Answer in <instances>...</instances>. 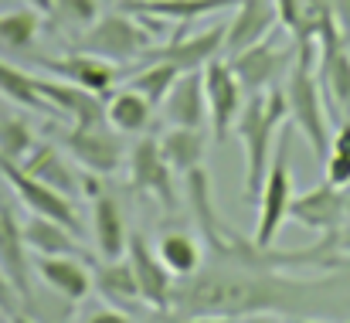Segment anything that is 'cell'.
<instances>
[{
  "instance_id": "cell-1",
  "label": "cell",
  "mask_w": 350,
  "mask_h": 323,
  "mask_svg": "<svg viewBox=\"0 0 350 323\" xmlns=\"http://www.w3.org/2000/svg\"><path fill=\"white\" fill-rule=\"evenodd\" d=\"M337 313L350 310L347 283L337 279H289L272 266H238V262H211L194 276L177 279L170 317L191 313H218V317H245V313Z\"/></svg>"
},
{
  "instance_id": "cell-2",
  "label": "cell",
  "mask_w": 350,
  "mask_h": 323,
  "mask_svg": "<svg viewBox=\"0 0 350 323\" xmlns=\"http://www.w3.org/2000/svg\"><path fill=\"white\" fill-rule=\"evenodd\" d=\"M289 119V106H286V89L272 86L262 92L245 96V106L234 119V136L245 146V198H258L272 153H275V140L282 133Z\"/></svg>"
},
{
  "instance_id": "cell-3",
  "label": "cell",
  "mask_w": 350,
  "mask_h": 323,
  "mask_svg": "<svg viewBox=\"0 0 350 323\" xmlns=\"http://www.w3.org/2000/svg\"><path fill=\"white\" fill-rule=\"evenodd\" d=\"M320 44L310 41H296V58L289 65L286 75V106L293 126L303 133V140L310 143V150L317 153L320 164H327L330 157V119H327V96L320 86Z\"/></svg>"
},
{
  "instance_id": "cell-4",
  "label": "cell",
  "mask_w": 350,
  "mask_h": 323,
  "mask_svg": "<svg viewBox=\"0 0 350 323\" xmlns=\"http://www.w3.org/2000/svg\"><path fill=\"white\" fill-rule=\"evenodd\" d=\"M289 140H293V122L282 126L279 140H275V153L265 174V184L258 191V221H255V235L252 242L269 248L275 245V235L282 231L289 205H293V170H289Z\"/></svg>"
},
{
  "instance_id": "cell-5",
  "label": "cell",
  "mask_w": 350,
  "mask_h": 323,
  "mask_svg": "<svg viewBox=\"0 0 350 323\" xmlns=\"http://www.w3.org/2000/svg\"><path fill=\"white\" fill-rule=\"evenodd\" d=\"M153 31L129 10H109V14H99V21L79 38V48L82 51H92V55H103L116 65H129V62H139L150 48H153Z\"/></svg>"
},
{
  "instance_id": "cell-6",
  "label": "cell",
  "mask_w": 350,
  "mask_h": 323,
  "mask_svg": "<svg viewBox=\"0 0 350 323\" xmlns=\"http://www.w3.org/2000/svg\"><path fill=\"white\" fill-rule=\"evenodd\" d=\"M126 164H129V188L136 194H146L153 198L167 215H177L180 211V194H177V184H174V167L167 164L163 150H160V140L153 136H139L129 153H126Z\"/></svg>"
},
{
  "instance_id": "cell-7",
  "label": "cell",
  "mask_w": 350,
  "mask_h": 323,
  "mask_svg": "<svg viewBox=\"0 0 350 323\" xmlns=\"http://www.w3.org/2000/svg\"><path fill=\"white\" fill-rule=\"evenodd\" d=\"M293 58H296V41L286 48V44L275 41V34H269V38H262L258 44H252V48L232 55L228 65H232V72L238 75L245 96H252V92L272 89L282 75H289Z\"/></svg>"
},
{
  "instance_id": "cell-8",
  "label": "cell",
  "mask_w": 350,
  "mask_h": 323,
  "mask_svg": "<svg viewBox=\"0 0 350 323\" xmlns=\"http://www.w3.org/2000/svg\"><path fill=\"white\" fill-rule=\"evenodd\" d=\"M126 259L133 266V276H136V286H139V300L157 310V313H170V303H174V272L163 266V259L150 248L146 235L143 231H129V242H126Z\"/></svg>"
},
{
  "instance_id": "cell-9",
  "label": "cell",
  "mask_w": 350,
  "mask_h": 323,
  "mask_svg": "<svg viewBox=\"0 0 350 323\" xmlns=\"http://www.w3.org/2000/svg\"><path fill=\"white\" fill-rule=\"evenodd\" d=\"M204 96H208V126L218 143H225L234 129V119L245 106V89L232 72L228 58H215L204 65Z\"/></svg>"
},
{
  "instance_id": "cell-10",
  "label": "cell",
  "mask_w": 350,
  "mask_h": 323,
  "mask_svg": "<svg viewBox=\"0 0 350 323\" xmlns=\"http://www.w3.org/2000/svg\"><path fill=\"white\" fill-rule=\"evenodd\" d=\"M62 143L96 177L113 174L119 164L126 160V143L119 140V133L109 122H99V126H68L62 133Z\"/></svg>"
},
{
  "instance_id": "cell-11",
  "label": "cell",
  "mask_w": 350,
  "mask_h": 323,
  "mask_svg": "<svg viewBox=\"0 0 350 323\" xmlns=\"http://www.w3.org/2000/svg\"><path fill=\"white\" fill-rule=\"evenodd\" d=\"M184 27L187 24H180V31L167 44H153L143 55V62H167V65H177L180 72H194L225 55V27L221 24H211L208 31H194V34H184Z\"/></svg>"
},
{
  "instance_id": "cell-12",
  "label": "cell",
  "mask_w": 350,
  "mask_h": 323,
  "mask_svg": "<svg viewBox=\"0 0 350 323\" xmlns=\"http://www.w3.org/2000/svg\"><path fill=\"white\" fill-rule=\"evenodd\" d=\"M347 201L350 198L344 194V188H334L330 181H323V184L310 188L306 194L293 198L289 218H293L296 224L317 231V235H330V231H340L344 221L350 218Z\"/></svg>"
},
{
  "instance_id": "cell-13",
  "label": "cell",
  "mask_w": 350,
  "mask_h": 323,
  "mask_svg": "<svg viewBox=\"0 0 350 323\" xmlns=\"http://www.w3.org/2000/svg\"><path fill=\"white\" fill-rule=\"evenodd\" d=\"M38 65H44L48 72H55L58 79L72 82V86H82L96 96H113L119 82V65L103 58V55H92V51H68L62 58H38Z\"/></svg>"
},
{
  "instance_id": "cell-14",
  "label": "cell",
  "mask_w": 350,
  "mask_h": 323,
  "mask_svg": "<svg viewBox=\"0 0 350 323\" xmlns=\"http://www.w3.org/2000/svg\"><path fill=\"white\" fill-rule=\"evenodd\" d=\"M0 269L10 279V286L17 289L24 307H34V293H31V255H27V242H24V224H17L14 211L0 201Z\"/></svg>"
},
{
  "instance_id": "cell-15",
  "label": "cell",
  "mask_w": 350,
  "mask_h": 323,
  "mask_svg": "<svg viewBox=\"0 0 350 323\" xmlns=\"http://www.w3.org/2000/svg\"><path fill=\"white\" fill-rule=\"evenodd\" d=\"M279 24V7L275 0H238L234 3V17L225 27V58H232L238 51L258 44L262 38H269Z\"/></svg>"
},
{
  "instance_id": "cell-16",
  "label": "cell",
  "mask_w": 350,
  "mask_h": 323,
  "mask_svg": "<svg viewBox=\"0 0 350 323\" xmlns=\"http://www.w3.org/2000/svg\"><path fill=\"white\" fill-rule=\"evenodd\" d=\"M38 89L41 96L51 103V109L65 119H72V126H99V122H109L106 119V99L82 89V86H72L65 79H38Z\"/></svg>"
},
{
  "instance_id": "cell-17",
  "label": "cell",
  "mask_w": 350,
  "mask_h": 323,
  "mask_svg": "<svg viewBox=\"0 0 350 323\" xmlns=\"http://www.w3.org/2000/svg\"><path fill=\"white\" fill-rule=\"evenodd\" d=\"M163 116L170 126L204 129L208 126V96H204V68L180 72L174 89L163 99Z\"/></svg>"
},
{
  "instance_id": "cell-18",
  "label": "cell",
  "mask_w": 350,
  "mask_h": 323,
  "mask_svg": "<svg viewBox=\"0 0 350 323\" xmlns=\"http://www.w3.org/2000/svg\"><path fill=\"white\" fill-rule=\"evenodd\" d=\"M85 262L79 255H38L34 259V269H38L41 283L51 293L65 296L68 303H82L92 293V286H96L92 283V269Z\"/></svg>"
},
{
  "instance_id": "cell-19",
  "label": "cell",
  "mask_w": 350,
  "mask_h": 323,
  "mask_svg": "<svg viewBox=\"0 0 350 323\" xmlns=\"http://www.w3.org/2000/svg\"><path fill=\"white\" fill-rule=\"evenodd\" d=\"M21 167H24L31 177H38L41 184L62 191V194L72 198V201L85 194V181H79L75 167L62 157V150H58L55 143H34L31 153L21 160Z\"/></svg>"
},
{
  "instance_id": "cell-20",
  "label": "cell",
  "mask_w": 350,
  "mask_h": 323,
  "mask_svg": "<svg viewBox=\"0 0 350 323\" xmlns=\"http://www.w3.org/2000/svg\"><path fill=\"white\" fill-rule=\"evenodd\" d=\"M24 242L27 248H34L38 255H85V245H82V235H75L68 224H62L58 218H48V215H34L24 221Z\"/></svg>"
},
{
  "instance_id": "cell-21",
  "label": "cell",
  "mask_w": 350,
  "mask_h": 323,
  "mask_svg": "<svg viewBox=\"0 0 350 323\" xmlns=\"http://www.w3.org/2000/svg\"><path fill=\"white\" fill-rule=\"evenodd\" d=\"M238 0H119L122 10L136 14V17H146V21H177V24H191L204 14H215V10H228Z\"/></svg>"
},
{
  "instance_id": "cell-22",
  "label": "cell",
  "mask_w": 350,
  "mask_h": 323,
  "mask_svg": "<svg viewBox=\"0 0 350 323\" xmlns=\"http://www.w3.org/2000/svg\"><path fill=\"white\" fill-rule=\"evenodd\" d=\"M92 231H96V248L103 259H119L126 255V242H129V228L122 208L113 194L96 191L92 194Z\"/></svg>"
},
{
  "instance_id": "cell-23",
  "label": "cell",
  "mask_w": 350,
  "mask_h": 323,
  "mask_svg": "<svg viewBox=\"0 0 350 323\" xmlns=\"http://www.w3.org/2000/svg\"><path fill=\"white\" fill-rule=\"evenodd\" d=\"M279 7V27L293 34V41H317L323 27L334 24L327 0H275Z\"/></svg>"
},
{
  "instance_id": "cell-24",
  "label": "cell",
  "mask_w": 350,
  "mask_h": 323,
  "mask_svg": "<svg viewBox=\"0 0 350 323\" xmlns=\"http://www.w3.org/2000/svg\"><path fill=\"white\" fill-rule=\"evenodd\" d=\"M92 283L96 289L119 310H129L133 303H143L139 300V286H136V276H133V266L126 255L119 259H103L92 266Z\"/></svg>"
},
{
  "instance_id": "cell-25",
  "label": "cell",
  "mask_w": 350,
  "mask_h": 323,
  "mask_svg": "<svg viewBox=\"0 0 350 323\" xmlns=\"http://www.w3.org/2000/svg\"><path fill=\"white\" fill-rule=\"evenodd\" d=\"M320 86L327 96V106L350 116V48L334 44L320 48Z\"/></svg>"
},
{
  "instance_id": "cell-26",
  "label": "cell",
  "mask_w": 350,
  "mask_h": 323,
  "mask_svg": "<svg viewBox=\"0 0 350 323\" xmlns=\"http://www.w3.org/2000/svg\"><path fill=\"white\" fill-rule=\"evenodd\" d=\"M106 119L122 136H139V133H146V126L153 119V106H150V99L143 92L122 86V89H116V96H109V103H106Z\"/></svg>"
},
{
  "instance_id": "cell-27",
  "label": "cell",
  "mask_w": 350,
  "mask_h": 323,
  "mask_svg": "<svg viewBox=\"0 0 350 323\" xmlns=\"http://www.w3.org/2000/svg\"><path fill=\"white\" fill-rule=\"evenodd\" d=\"M160 150L167 157V164L174 167V174H191L194 167L204 164V129H187V126H170L160 136Z\"/></svg>"
},
{
  "instance_id": "cell-28",
  "label": "cell",
  "mask_w": 350,
  "mask_h": 323,
  "mask_svg": "<svg viewBox=\"0 0 350 323\" xmlns=\"http://www.w3.org/2000/svg\"><path fill=\"white\" fill-rule=\"evenodd\" d=\"M0 96L10 99L14 106H21V109H31V112H41V116H58L51 109V103L41 96L38 79L27 75V72H21L17 65L3 62V58H0Z\"/></svg>"
},
{
  "instance_id": "cell-29",
  "label": "cell",
  "mask_w": 350,
  "mask_h": 323,
  "mask_svg": "<svg viewBox=\"0 0 350 323\" xmlns=\"http://www.w3.org/2000/svg\"><path fill=\"white\" fill-rule=\"evenodd\" d=\"M157 255L163 259V266L174 272V279H187L201 269L204 255H201V245L187 235V231H167L157 245Z\"/></svg>"
},
{
  "instance_id": "cell-30",
  "label": "cell",
  "mask_w": 350,
  "mask_h": 323,
  "mask_svg": "<svg viewBox=\"0 0 350 323\" xmlns=\"http://www.w3.org/2000/svg\"><path fill=\"white\" fill-rule=\"evenodd\" d=\"M38 31H41V14L31 7L0 14V44H7L14 51H27L38 41Z\"/></svg>"
},
{
  "instance_id": "cell-31",
  "label": "cell",
  "mask_w": 350,
  "mask_h": 323,
  "mask_svg": "<svg viewBox=\"0 0 350 323\" xmlns=\"http://www.w3.org/2000/svg\"><path fill=\"white\" fill-rule=\"evenodd\" d=\"M177 75H180L177 65H167V62H146V68L136 72L126 86L136 89V92H143V96L150 99V106L157 109V106H163L167 92H170L174 82H177Z\"/></svg>"
},
{
  "instance_id": "cell-32",
  "label": "cell",
  "mask_w": 350,
  "mask_h": 323,
  "mask_svg": "<svg viewBox=\"0 0 350 323\" xmlns=\"http://www.w3.org/2000/svg\"><path fill=\"white\" fill-rule=\"evenodd\" d=\"M34 143H38V140H34L31 122H27L24 116H17V112L0 116V153H3L7 160L21 164V160L31 153V146H34Z\"/></svg>"
},
{
  "instance_id": "cell-33",
  "label": "cell",
  "mask_w": 350,
  "mask_h": 323,
  "mask_svg": "<svg viewBox=\"0 0 350 323\" xmlns=\"http://www.w3.org/2000/svg\"><path fill=\"white\" fill-rule=\"evenodd\" d=\"M51 17H55V24H62L65 31L82 38L99 21V0H55Z\"/></svg>"
},
{
  "instance_id": "cell-34",
  "label": "cell",
  "mask_w": 350,
  "mask_h": 323,
  "mask_svg": "<svg viewBox=\"0 0 350 323\" xmlns=\"http://www.w3.org/2000/svg\"><path fill=\"white\" fill-rule=\"evenodd\" d=\"M323 174L334 188H350V157L344 153H330L327 164H323Z\"/></svg>"
},
{
  "instance_id": "cell-35",
  "label": "cell",
  "mask_w": 350,
  "mask_h": 323,
  "mask_svg": "<svg viewBox=\"0 0 350 323\" xmlns=\"http://www.w3.org/2000/svg\"><path fill=\"white\" fill-rule=\"evenodd\" d=\"M327 3H330V17L337 24L340 41L350 48V0H327Z\"/></svg>"
},
{
  "instance_id": "cell-36",
  "label": "cell",
  "mask_w": 350,
  "mask_h": 323,
  "mask_svg": "<svg viewBox=\"0 0 350 323\" xmlns=\"http://www.w3.org/2000/svg\"><path fill=\"white\" fill-rule=\"evenodd\" d=\"M17 310H24V303H21V296H17V289L10 286V279L3 276V269H0V313H17Z\"/></svg>"
},
{
  "instance_id": "cell-37",
  "label": "cell",
  "mask_w": 350,
  "mask_h": 323,
  "mask_svg": "<svg viewBox=\"0 0 350 323\" xmlns=\"http://www.w3.org/2000/svg\"><path fill=\"white\" fill-rule=\"evenodd\" d=\"M330 153H344V157H350V116L334 129V136H330Z\"/></svg>"
},
{
  "instance_id": "cell-38",
  "label": "cell",
  "mask_w": 350,
  "mask_h": 323,
  "mask_svg": "<svg viewBox=\"0 0 350 323\" xmlns=\"http://www.w3.org/2000/svg\"><path fill=\"white\" fill-rule=\"evenodd\" d=\"M85 323H133V320H129V313H122L119 307H113V310H96Z\"/></svg>"
},
{
  "instance_id": "cell-39",
  "label": "cell",
  "mask_w": 350,
  "mask_h": 323,
  "mask_svg": "<svg viewBox=\"0 0 350 323\" xmlns=\"http://www.w3.org/2000/svg\"><path fill=\"white\" fill-rule=\"evenodd\" d=\"M177 323H234V317H218V313H191V317H177Z\"/></svg>"
},
{
  "instance_id": "cell-40",
  "label": "cell",
  "mask_w": 350,
  "mask_h": 323,
  "mask_svg": "<svg viewBox=\"0 0 350 323\" xmlns=\"http://www.w3.org/2000/svg\"><path fill=\"white\" fill-rule=\"evenodd\" d=\"M31 10H38L41 17H51V10H55V0H24Z\"/></svg>"
},
{
  "instance_id": "cell-41",
  "label": "cell",
  "mask_w": 350,
  "mask_h": 323,
  "mask_svg": "<svg viewBox=\"0 0 350 323\" xmlns=\"http://www.w3.org/2000/svg\"><path fill=\"white\" fill-rule=\"evenodd\" d=\"M245 323H282V320L272 317V313H248V320Z\"/></svg>"
},
{
  "instance_id": "cell-42",
  "label": "cell",
  "mask_w": 350,
  "mask_h": 323,
  "mask_svg": "<svg viewBox=\"0 0 350 323\" xmlns=\"http://www.w3.org/2000/svg\"><path fill=\"white\" fill-rule=\"evenodd\" d=\"M337 242H340V252H350V224H344L337 231Z\"/></svg>"
},
{
  "instance_id": "cell-43",
  "label": "cell",
  "mask_w": 350,
  "mask_h": 323,
  "mask_svg": "<svg viewBox=\"0 0 350 323\" xmlns=\"http://www.w3.org/2000/svg\"><path fill=\"white\" fill-rule=\"evenodd\" d=\"M7 320H10V323H34V320H31V313H24V310H17V313H10Z\"/></svg>"
},
{
  "instance_id": "cell-44",
  "label": "cell",
  "mask_w": 350,
  "mask_h": 323,
  "mask_svg": "<svg viewBox=\"0 0 350 323\" xmlns=\"http://www.w3.org/2000/svg\"><path fill=\"white\" fill-rule=\"evenodd\" d=\"M289 323H330V320H323V317H293Z\"/></svg>"
}]
</instances>
